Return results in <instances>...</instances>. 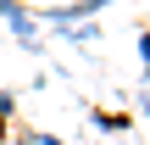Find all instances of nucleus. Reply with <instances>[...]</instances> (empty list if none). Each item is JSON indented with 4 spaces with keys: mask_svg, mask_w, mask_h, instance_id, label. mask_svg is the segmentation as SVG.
I'll list each match as a JSON object with an SVG mask.
<instances>
[{
    "mask_svg": "<svg viewBox=\"0 0 150 145\" xmlns=\"http://www.w3.org/2000/svg\"><path fill=\"white\" fill-rule=\"evenodd\" d=\"M89 117H95V129H106V134H128V129H134L128 106H122V112H89Z\"/></svg>",
    "mask_w": 150,
    "mask_h": 145,
    "instance_id": "obj_2",
    "label": "nucleus"
},
{
    "mask_svg": "<svg viewBox=\"0 0 150 145\" xmlns=\"http://www.w3.org/2000/svg\"><path fill=\"white\" fill-rule=\"evenodd\" d=\"M134 106H139V117H150V84H139V95H134Z\"/></svg>",
    "mask_w": 150,
    "mask_h": 145,
    "instance_id": "obj_7",
    "label": "nucleus"
},
{
    "mask_svg": "<svg viewBox=\"0 0 150 145\" xmlns=\"http://www.w3.org/2000/svg\"><path fill=\"white\" fill-rule=\"evenodd\" d=\"M22 11H28L22 0H0V22H11V17H22Z\"/></svg>",
    "mask_w": 150,
    "mask_h": 145,
    "instance_id": "obj_6",
    "label": "nucleus"
},
{
    "mask_svg": "<svg viewBox=\"0 0 150 145\" xmlns=\"http://www.w3.org/2000/svg\"><path fill=\"white\" fill-rule=\"evenodd\" d=\"M0 117H6V123L17 117V95H11V89H0Z\"/></svg>",
    "mask_w": 150,
    "mask_h": 145,
    "instance_id": "obj_5",
    "label": "nucleus"
},
{
    "mask_svg": "<svg viewBox=\"0 0 150 145\" xmlns=\"http://www.w3.org/2000/svg\"><path fill=\"white\" fill-rule=\"evenodd\" d=\"M61 39H67V45H95V39H100V22H67Z\"/></svg>",
    "mask_w": 150,
    "mask_h": 145,
    "instance_id": "obj_3",
    "label": "nucleus"
},
{
    "mask_svg": "<svg viewBox=\"0 0 150 145\" xmlns=\"http://www.w3.org/2000/svg\"><path fill=\"white\" fill-rule=\"evenodd\" d=\"M6 129H11V123H6V117H0V145H6Z\"/></svg>",
    "mask_w": 150,
    "mask_h": 145,
    "instance_id": "obj_8",
    "label": "nucleus"
},
{
    "mask_svg": "<svg viewBox=\"0 0 150 145\" xmlns=\"http://www.w3.org/2000/svg\"><path fill=\"white\" fill-rule=\"evenodd\" d=\"M106 6H111V0H67V6H50L45 22H56V28H67V22H95Z\"/></svg>",
    "mask_w": 150,
    "mask_h": 145,
    "instance_id": "obj_1",
    "label": "nucleus"
},
{
    "mask_svg": "<svg viewBox=\"0 0 150 145\" xmlns=\"http://www.w3.org/2000/svg\"><path fill=\"white\" fill-rule=\"evenodd\" d=\"M134 50H139V67H145V78H150V28L139 34V45H134Z\"/></svg>",
    "mask_w": 150,
    "mask_h": 145,
    "instance_id": "obj_4",
    "label": "nucleus"
}]
</instances>
